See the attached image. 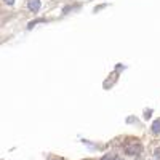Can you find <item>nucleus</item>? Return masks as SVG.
Here are the masks:
<instances>
[{"mask_svg": "<svg viewBox=\"0 0 160 160\" xmlns=\"http://www.w3.org/2000/svg\"><path fill=\"white\" fill-rule=\"evenodd\" d=\"M123 149H125V154H127V155H139V154L142 152V146H141V142H138V141L135 139V141L125 142Z\"/></svg>", "mask_w": 160, "mask_h": 160, "instance_id": "f257e3e1", "label": "nucleus"}, {"mask_svg": "<svg viewBox=\"0 0 160 160\" xmlns=\"http://www.w3.org/2000/svg\"><path fill=\"white\" fill-rule=\"evenodd\" d=\"M28 8L31 11H38L40 10V0H28Z\"/></svg>", "mask_w": 160, "mask_h": 160, "instance_id": "f03ea898", "label": "nucleus"}, {"mask_svg": "<svg viewBox=\"0 0 160 160\" xmlns=\"http://www.w3.org/2000/svg\"><path fill=\"white\" fill-rule=\"evenodd\" d=\"M151 130H152V133H154V135H158V133H160V118H157L155 122L152 123Z\"/></svg>", "mask_w": 160, "mask_h": 160, "instance_id": "7ed1b4c3", "label": "nucleus"}, {"mask_svg": "<svg viewBox=\"0 0 160 160\" xmlns=\"http://www.w3.org/2000/svg\"><path fill=\"white\" fill-rule=\"evenodd\" d=\"M115 80H117V72H114V74H112V78H111V80H106V82H104V88L112 87V83L115 82Z\"/></svg>", "mask_w": 160, "mask_h": 160, "instance_id": "20e7f679", "label": "nucleus"}, {"mask_svg": "<svg viewBox=\"0 0 160 160\" xmlns=\"http://www.w3.org/2000/svg\"><path fill=\"white\" fill-rule=\"evenodd\" d=\"M101 160H117V155L111 152V154H106V155H102V157H101Z\"/></svg>", "mask_w": 160, "mask_h": 160, "instance_id": "39448f33", "label": "nucleus"}, {"mask_svg": "<svg viewBox=\"0 0 160 160\" xmlns=\"http://www.w3.org/2000/svg\"><path fill=\"white\" fill-rule=\"evenodd\" d=\"M37 22H43V19H37V21H32V22H29V26H28V28H29V29H32V28H34V26H35Z\"/></svg>", "mask_w": 160, "mask_h": 160, "instance_id": "423d86ee", "label": "nucleus"}, {"mask_svg": "<svg viewBox=\"0 0 160 160\" xmlns=\"http://www.w3.org/2000/svg\"><path fill=\"white\" fill-rule=\"evenodd\" d=\"M154 155H155V158H157V160H160V148H157V149L154 151Z\"/></svg>", "mask_w": 160, "mask_h": 160, "instance_id": "0eeeda50", "label": "nucleus"}, {"mask_svg": "<svg viewBox=\"0 0 160 160\" xmlns=\"http://www.w3.org/2000/svg\"><path fill=\"white\" fill-rule=\"evenodd\" d=\"M151 114H152V111H151V109H149V111H146V112H144V118H149V117H151Z\"/></svg>", "mask_w": 160, "mask_h": 160, "instance_id": "6e6552de", "label": "nucleus"}, {"mask_svg": "<svg viewBox=\"0 0 160 160\" xmlns=\"http://www.w3.org/2000/svg\"><path fill=\"white\" fill-rule=\"evenodd\" d=\"M3 2H5L7 5H13V3H15V0H3Z\"/></svg>", "mask_w": 160, "mask_h": 160, "instance_id": "1a4fd4ad", "label": "nucleus"}, {"mask_svg": "<svg viewBox=\"0 0 160 160\" xmlns=\"http://www.w3.org/2000/svg\"><path fill=\"white\" fill-rule=\"evenodd\" d=\"M51 160H62V158H51Z\"/></svg>", "mask_w": 160, "mask_h": 160, "instance_id": "9d476101", "label": "nucleus"}, {"mask_svg": "<svg viewBox=\"0 0 160 160\" xmlns=\"http://www.w3.org/2000/svg\"><path fill=\"white\" fill-rule=\"evenodd\" d=\"M117 160H122V158H117Z\"/></svg>", "mask_w": 160, "mask_h": 160, "instance_id": "9b49d317", "label": "nucleus"}]
</instances>
